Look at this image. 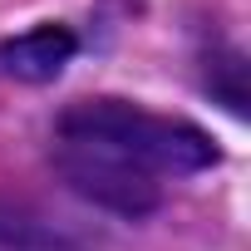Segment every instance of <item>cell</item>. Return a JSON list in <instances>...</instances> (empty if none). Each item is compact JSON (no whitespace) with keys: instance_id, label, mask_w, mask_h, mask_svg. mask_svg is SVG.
Listing matches in <instances>:
<instances>
[{"instance_id":"cell-2","label":"cell","mask_w":251,"mask_h":251,"mask_svg":"<svg viewBox=\"0 0 251 251\" xmlns=\"http://www.w3.org/2000/svg\"><path fill=\"white\" fill-rule=\"evenodd\" d=\"M74 54H79V35L69 25L45 20V25H35V30L0 45V74H10L20 84H50V79H59V69Z\"/></svg>"},{"instance_id":"cell-3","label":"cell","mask_w":251,"mask_h":251,"mask_svg":"<svg viewBox=\"0 0 251 251\" xmlns=\"http://www.w3.org/2000/svg\"><path fill=\"white\" fill-rule=\"evenodd\" d=\"M207 94H212L231 118H246V64H241L236 50L207 54Z\"/></svg>"},{"instance_id":"cell-1","label":"cell","mask_w":251,"mask_h":251,"mask_svg":"<svg viewBox=\"0 0 251 251\" xmlns=\"http://www.w3.org/2000/svg\"><path fill=\"white\" fill-rule=\"evenodd\" d=\"M222 153L207 128L153 113L128 99H79L54 123V168L94 207L148 217L163 202V177L217 168Z\"/></svg>"},{"instance_id":"cell-4","label":"cell","mask_w":251,"mask_h":251,"mask_svg":"<svg viewBox=\"0 0 251 251\" xmlns=\"http://www.w3.org/2000/svg\"><path fill=\"white\" fill-rule=\"evenodd\" d=\"M0 246H15V251H40V246H64V236H59V231H50V222H40L35 212L0 207Z\"/></svg>"}]
</instances>
